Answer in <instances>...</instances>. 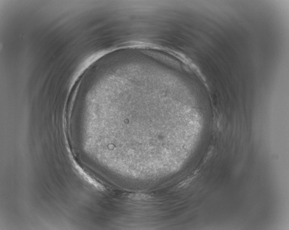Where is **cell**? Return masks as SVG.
Masks as SVG:
<instances>
[{
  "label": "cell",
  "mask_w": 289,
  "mask_h": 230,
  "mask_svg": "<svg viewBox=\"0 0 289 230\" xmlns=\"http://www.w3.org/2000/svg\"><path fill=\"white\" fill-rule=\"evenodd\" d=\"M196 174H195L194 175H193V176L190 177L189 178H188L186 180H183V182L180 183H179V184H178V185L176 186V188H180L183 187L184 186H185V185H187V184H189V182L191 181L196 176Z\"/></svg>",
  "instance_id": "1"
},
{
  "label": "cell",
  "mask_w": 289,
  "mask_h": 230,
  "mask_svg": "<svg viewBox=\"0 0 289 230\" xmlns=\"http://www.w3.org/2000/svg\"><path fill=\"white\" fill-rule=\"evenodd\" d=\"M131 196H132L131 197L132 198L137 199H147L149 198L148 195H143V194H136V195H131Z\"/></svg>",
  "instance_id": "2"
}]
</instances>
